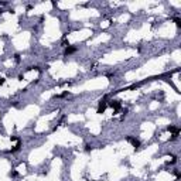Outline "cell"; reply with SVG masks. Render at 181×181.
<instances>
[{
  "label": "cell",
  "instance_id": "1",
  "mask_svg": "<svg viewBox=\"0 0 181 181\" xmlns=\"http://www.w3.org/2000/svg\"><path fill=\"white\" fill-rule=\"evenodd\" d=\"M106 108H108V96H105L103 99H101V102H99V105H98V113L102 115L103 112L106 110Z\"/></svg>",
  "mask_w": 181,
  "mask_h": 181
},
{
  "label": "cell",
  "instance_id": "2",
  "mask_svg": "<svg viewBox=\"0 0 181 181\" xmlns=\"http://www.w3.org/2000/svg\"><path fill=\"white\" fill-rule=\"evenodd\" d=\"M126 140L130 143V144L133 146L136 150H139L140 149V146H142V143H140V140H137V139H134V137H132V136H126Z\"/></svg>",
  "mask_w": 181,
  "mask_h": 181
},
{
  "label": "cell",
  "instance_id": "3",
  "mask_svg": "<svg viewBox=\"0 0 181 181\" xmlns=\"http://www.w3.org/2000/svg\"><path fill=\"white\" fill-rule=\"evenodd\" d=\"M109 106L112 108L115 112H118V110L120 109V106H122V103H120V101H116V99H115V101H110L109 102Z\"/></svg>",
  "mask_w": 181,
  "mask_h": 181
},
{
  "label": "cell",
  "instance_id": "4",
  "mask_svg": "<svg viewBox=\"0 0 181 181\" xmlns=\"http://www.w3.org/2000/svg\"><path fill=\"white\" fill-rule=\"evenodd\" d=\"M167 130H168V132H171L174 136H178V133H180V129H178L177 126H173V125H170V126L167 127Z\"/></svg>",
  "mask_w": 181,
  "mask_h": 181
},
{
  "label": "cell",
  "instance_id": "5",
  "mask_svg": "<svg viewBox=\"0 0 181 181\" xmlns=\"http://www.w3.org/2000/svg\"><path fill=\"white\" fill-rule=\"evenodd\" d=\"M75 51H76V47H72V45H68V47L65 48V51H64V54H65V55H71V54H74Z\"/></svg>",
  "mask_w": 181,
  "mask_h": 181
},
{
  "label": "cell",
  "instance_id": "6",
  "mask_svg": "<svg viewBox=\"0 0 181 181\" xmlns=\"http://www.w3.org/2000/svg\"><path fill=\"white\" fill-rule=\"evenodd\" d=\"M20 149H21V140H19V142H17V144L14 146L12 150H9L7 153H17V151H20Z\"/></svg>",
  "mask_w": 181,
  "mask_h": 181
},
{
  "label": "cell",
  "instance_id": "7",
  "mask_svg": "<svg viewBox=\"0 0 181 181\" xmlns=\"http://www.w3.org/2000/svg\"><path fill=\"white\" fill-rule=\"evenodd\" d=\"M174 23L177 24V27H181V20L178 17H174Z\"/></svg>",
  "mask_w": 181,
  "mask_h": 181
},
{
  "label": "cell",
  "instance_id": "8",
  "mask_svg": "<svg viewBox=\"0 0 181 181\" xmlns=\"http://www.w3.org/2000/svg\"><path fill=\"white\" fill-rule=\"evenodd\" d=\"M61 44H62V47H65V48H67L68 45H69V43H68V40H67V38H64V40H62V43H61Z\"/></svg>",
  "mask_w": 181,
  "mask_h": 181
},
{
  "label": "cell",
  "instance_id": "9",
  "mask_svg": "<svg viewBox=\"0 0 181 181\" xmlns=\"http://www.w3.org/2000/svg\"><path fill=\"white\" fill-rule=\"evenodd\" d=\"M10 140H12V142H19L20 139L17 137V136H12V137H10Z\"/></svg>",
  "mask_w": 181,
  "mask_h": 181
},
{
  "label": "cell",
  "instance_id": "10",
  "mask_svg": "<svg viewBox=\"0 0 181 181\" xmlns=\"http://www.w3.org/2000/svg\"><path fill=\"white\" fill-rule=\"evenodd\" d=\"M92 149H94V147H92L90 144H86V146H85V150H86V151H90Z\"/></svg>",
  "mask_w": 181,
  "mask_h": 181
},
{
  "label": "cell",
  "instance_id": "11",
  "mask_svg": "<svg viewBox=\"0 0 181 181\" xmlns=\"http://www.w3.org/2000/svg\"><path fill=\"white\" fill-rule=\"evenodd\" d=\"M174 175H175L177 178H180V177H181V175H180V171H178V170H174Z\"/></svg>",
  "mask_w": 181,
  "mask_h": 181
},
{
  "label": "cell",
  "instance_id": "12",
  "mask_svg": "<svg viewBox=\"0 0 181 181\" xmlns=\"http://www.w3.org/2000/svg\"><path fill=\"white\" fill-rule=\"evenodd\" d=\"M14 61H16V62H20V55L19 54L14 55Z\"/></svg>",
  "mask_w": 181,
  "mask_h": 181
},
{
  "label": "cell",
  "instance_id": "13",
  "mask_svg": "<svg viewBox=\"0 0 181 181\" xmlns=\"http://www.w3.org/2000/svg\"><path fill=\"white\" fill-rule=\"evenodd\" d=\"M19 175V173L17 171H13V173H10V177H17Z\"/></svg>",
  "mask_w": 181,
  "mask_h": 181
},
{
  "label": "cell",
  "instance_id": "14",
  "mask_svg": "<svg viewBox=\"0 0 181 181\" xmlns=\"http://www.w3.org/2000/svg\"><path fill=\"white\" fill-rule=\"evenodd\" d=\"M3 83H4V78H2V76H0V86H2Z\"/></svg>",
  "mask_w": 181,
  "mask_h": 181
},
{
  "label": "cell",
  "instance_id": "15",
  "mask_svg": "<svg viewBox=\"0 0 181 181\" xmlns=\"http://www.w3.org/2000/svg\"><path fill=\"white\" fill-rule=\"evenodd\" d=\"M2 13H3V10H2V9H0V14H2Z\"/></svg>",
  "mask_w": 181,
  "mask_h": 181
}]
</instances>
